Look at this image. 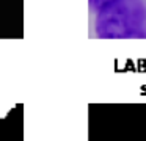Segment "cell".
Masks as SVG:
<instances>
[{"label":"cell","mask_w":146,"mask_h":141,"mask_svg":"<svg viewBox=\"0 0 146 141\" xmlns=\"http://www.w3.org/2000/svg\"><path fill=\"white\" fill-rule=\"evenodd\" d=\"M16 103L11 99H5V97H0V121L5 119L8 115H10L11 110H14Z\"/></svg>","instance_id":"cell-2"},{"label":"cell","mask_w":146,"mask_h":141,"mask_svg":"<svg viewBox=\"0 0 146 141\" xmlns=\"http://www.w3.org/2000/svg\"><path fill=\"white\" fill-rule=\"evenodd\" d=\"M105 2H107V0H93V5H94L96 8H101Z\"/></svg>","instance_id":"cell-3"},{"label":"cell","mask_w":146,"mask_h":141,"mask_svg":"<svg viewBox=\"0 0 146 141\" xmlns=\"http://www.w3.org/2000/svg\"><path fill=\"white\" fill-rule=\"evenodd\" d=\"M96 31L101 38H146V6L141 0H107L99 8Z\"/></svg>","instance_id":"cell-1"}]
</instances>
